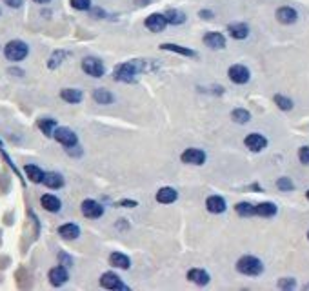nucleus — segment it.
I'll use <instances>...</instances> for the list:
<instances>
[{
	"label": "nucleus",
	"mask_w": 309,
	"mask_h": 291,
	"mask_svg": "<svg viewBox=\"0 0 309 291\" xmlns=\"http://www.w3.org/2000/svg\"><path fill=\"white\" fill-rule=\"evenodd\" d=\"M144 69V62L142 60H131V62H124L118 64L113 71V77L118 82H135L136 75Z\"/></svg>",
	"instance_id": "obj_1"
},
{
	"label": "nucleus",
	"mask_w": 309,
	"mask_h": 291,
	"mask_svg": "<svg viewBox=\"0 0 309 291\" xmlns=\"http://www.w3.org/2000/svg\"><path fill=\"white\" fill-rule=\"evenodd\" d=\"M237 269H239L242 275H247V277H258L260 273L264 271V264L257 259V257H251V255H245L237 262Z\"/></svg>",
	"instance_id": "obj_2"
},
{
	"label": "nucleus",
	"mask_w": 309,
	"mask_h": 291,
	"mask_svg": "<svg viewBox=\"0 0 309 291\" xmlns=\"http://www.w3.org/2000/svg\"><path fill=\"white\" fill-rule=\"evenodd\" d=\"M27 53H29V47H27V44L22 42V40H11V42H7L6 47H4V55H6V58L11 60V62L24 60V58L27 57Z\"/></svg>",
	"instance_id": "obj_3"
},
{
	"label": "nucleus",
	"mask_w": 309,
	"mask_h": 291,
	"mask_svg": "<svg viewBox=\"0 0 309 291\" xmlns=\"http://www.w3.org/2000/svg\"><path fill=\"white\" fill-rule=\"evenodd\" d=\"M53 136H55L57 142H60L64 148H75L78 144L77 133L73 130H69V128H57L55 133H53Z\"/></svg>",
	"instance_id": "obj_4"
},
{
	"label": "nucleus",
	"mask_w": 309,
	"mask_h": 291,
	"mask_svg": "<svg viewBox=\"0 0 309 291\" xmlns=\"http://www.w3.org/2000/svg\"><path fill=\"white\" fill-rule=\"evenodd\" d=\"M82 69H84L86 75H89V77H95V78H100L104 75V64L102 60H98L95 57H86L82 60Z\"/></svg>",
	"instance_id": "obj_5"
},
{
	"label": "nucleus",
	"mask_w": 309,
	"mask_h": 291,
	"mask_svg": "<svg viewBox=\"0 0 309 291\" xmlns=\"http://www.w3.org/2000/svg\"><path fill=\"white\" fill-rule=\"evenodd\" d=\"M227 75H229V80L235 82V84H245V82H249V78H251L249 69L242 64L231 66V67H229V71H227Z\"/></svg>",
	"instance_id": "obj_6"
},
{
	"label": "nucleus",
	"mask_w": 309,
	"mask_h": 291,
	"mask_svg": "<svg viewBox=\"0 0 309 291\" xmlns=\"http://www.w3.org/2000/svg\"><path fill=\"white\" fill-rule=\"evenodd\" d=\"M182 162L184 164H195V166H202L206 162V153L202 149L189 148L182 153Z\"/></svg>",
	"instance_id": "obj_7"
},
{
	"label": "nucleus",
	"mask_w": 309,
	"mask_h": 291,
	"mask_svg": "<svg viewBox=\"0 0 309 291\" xmlns=\"http://www.w3.org/2000/svg\"><path fill=\"white\" fill-rule=\"evenodd\" d=\"M100 286L106 288V290H128V286L118 278V275H115V273L111 271L104 273L102 277H100Z\"/></svg>",
	"instance_id": "obj_8"
},
{
	"label": "nucleus",
	"mask_w": 309,
	"mask_h": 291,
	"mask_svg": "<svg viewBox=\"0 0 309 291\" xmlns=\"http://www.w3.org/2000/svg\"><path fill=\"white\" fill-rule=\"evenodd\" d=\"M146 27H148L149 31H153V33H160L166 29V24H168V20H166V17L160 13H153V15H149L148 19H146Z\"/></svg>",
	"instance_id": "obj_9"
},
{
	"label": "nucleus",
	"mask_w": 309,
	"mask_h": 291,
	"mask_svg": "<svg viewBox=\"0 0 309 291\" xmlns=\"http://www.w3.org/2000/svg\"><path fill=\"white\" fill-rule=\"evenodd\" d=\"M82 213H84V217H88V219H98V217H102L104 207L100 206L97 201L88 199V201L82 202Z\"/></svg>",
	"instance_id": "obj_10"
},
{
	"label": "nucleus",
	"mask_w": 309,
	"mask_h": 291,
	"mask_svg": "<svg viewBox=\"0 0 309 291\" xmlns=\"http://www.w3.org/2000/svg\"><path fill=\"white\" fill-rule=\"evenodd\" d=\"M244 144L247 146V148L251 149V151H255V153H258V151H262V149L267 146V140H265V136L258 135V133H251V135L245 136Z\"/></svg>",
	"instance_id": "obj_11"
},
{
	"label": "nucleus",
	"mask_w": 309,
	"mask_h": 291,
	"mask_svg": "<svg viewBox=\"0 0 309 291\" xmlns=\"http://www.w3.org/2000/svg\"><path fill=\"white\" fill-rule=\"evenodd\" d=\"M67 278H69V275H67V269H66L64 266H57V268H53L51 271H49V282H51L55 288L66 284Z\"/></svg>",
	"instance_id": "obj_12"
},
{
	"label": "nucleus",
	"mask_w": 309,
	"mask_h": 291,
	"mask_svg": "<svg viewBox=\"0 0 309 291\" xmlns=\"http://www.w3.org/2000/svg\"><path fill=\"white\" fill-rule=\"evenodd\" d=\"M204 44L211 49H224L225 39L222 33H207V35H204Z\"/></svg>",
	"instance_id": "obj_13"
},
{
	"label": "nucleus",
	"mask_w": 309,
	"mask_h": 291,
	"mask_svg": "<svg viewBox=\"0 0 309 291\" xmlns=\"http://www.w3.org/2000/svg\"><path fill=\"white\" fill-rule=\"evenodd\" d=\"M277 19L278 22H282V24H295L296 19H298V13H296L293 7H278L277 9Z\"/></svg>",
	"instance_id": "obj_14"
},
{
	"label": "nucleus",
	"mask_w": 309,
	"mask_h": 291,
	"mask_svg": "<svg viewBox=\"0 0 309 291\" xmlns=\"http://www.w3.org/2000/svg\"><path fill=\"white\" fill-rule=\"evenodd\" d=\"M227 31H229V35H231L233 39L244 40L247 39V35H249V27L245 26L244 22H235V24H229V26H227Z\"/></svg>",
	"instance_id": "obj_15"
},
{
	"label": "nucleus",
	"mask_w": 309,
	"mask_h": 291,
	"mask_svg": "<svg viewBox=\"0 0 309 291\" xmlns=\"http://www.w3.org/2000/svg\"><path fill=\"white\" fill-rule=\"evenodd\" d=\"M206 207L209 213H224L225 211V201L219 195H213L206 201Z\"/></svg>",
	"instance_id": "obj_16"
},
{
	"label": "nucleus",
	"mask_w": 309,
	"mask_h": 291,
	"mask_svg": "<svg viewBox=\"0 0 309 291\" xmlns=\"http://www.w3.org/2000/svg\"><path fill=\"white\" fill-rule=\"evenodd\" d=\"M187 280H191V282H195V284H199V286H206L207 282H209V275H207V271H204V269L193 268V269L187 271Z\"/></svg>",
	"instance_id": "obj_17"
},
{
	"label": "nucleus",
	"mask_w": 309,
	"mask_h": 291,
	"mask_svg": "<svg viewBox=\"0 0 309 291\" xmlns=\"http://www.w3.org/2000/svg\"><path fill=\"white\" fill-rule=\"evenodd\" d=\"M40 204H42V207H44L45 211H51V213H57V211H60V201H58L55 195H42V199H40Z\"/></svg>",
	"instance_id": "obj_18"
},
{
	"label": "nucleus",
	"mask_w": 309,
	"mask_h": 291,
	"mask_svg": "<svg viewBox=\"0 0 309 291\" xmlns=\"http://www.w3.org/2000/svg\"><path fill=\"white\" fill-rule=\"evenodd\" d=\"M60 97L62 100H66L67 104H78L82 100V91L80 90H75V88H66V90L60 91Z\"/></svg>",
	"instance_id": "obj_19"
},
{
	"label": "nucleus",
	"mask_w": 309,
	"mask_h": 291,
	"mask_svg": "<svg viewBox=\"0 0 309 291\" xmlns=\"http://www.w3.org/2000/svg\"><path fill=\"white\" fill-rule=\"evenodd\" d=\"M58 235L66 240H73L80 235V227L77 224H64V226L58 227Z\"/></svg>",
	"instance_id": "obj_20"
},
{
	"label": "nucleus",
	"mask_w": 309,
	"mask_h": 291,
	"mask_svg": "<svg viewBox=\"0 0 309 291\" xmlns=\"http://www.w3.org/2000/svg\"><path fill=\"white\" fill-rule=\"evenodd\" d=\"M178 199V193L175 191L173 188H162L158 189V193H156V201L160 202V204H171Z\"/></svg>",
	"instance_id": "obj_21"
},
{
	"label": "nucleus",
	"mask_w": 309,
	"mask_h": 291,
	"mask_svg": "<svg viewBox=\"0 0 309 291\" xmlns=\"http://www.w3.org/2000/svg\"><path fill=\"white\" fill-rule=\"evenodd\" d=\"M42 184H45L49 189H58L64 186V179H62V175L58 173H45Z\"/></svg>",
	"instance_id": "obj_22"
},
{
	"label": "nucleus",
	"mask_w": 309,
	"mask_h": 291,
	"mask_svg": "<svg viewBox=\"0 0 309 291\" xmlns=\"http://www.w3.org/2000/svg\"><path fill=\"white\" fill-rule=\"evenodd\" d=\"M255 211H257L258 217H275L277 215V206L273 202H260L255 206Z\"/></svg>",
	"instance_id": "obj_23"
},
{
	"label": "nucleus",
	"mask_w": 309,
	"mask_h": 291,
	"mask_svg": "<svg viewBox=\"0 0 309 291\" xmlns=\"http://www.w3.org/2000/svg\"><path fill=\"white\" fill-rule=\"evenodd\" d=\"M24 171H26L27 179L31 182H35V184H39V182L44 180V171L39 168V166H35V164H27L26 168H24Z\"/></svg>",
	"instance_id": "obj_24"
},
{
	"label": "nucleus",
	"mask_w": 309,
	"mask_h": 291,
	"mask_svg": "<svg viewBox=\"0 0 309 291\" xmlns=\"http://www.w3.org/2000/svg\"><path fill=\"white\" fill-rule=\"evenodd\" d=\"M110 262L115 268H122V269H128L129 266H131V260H129V257H126L124 253H111V257H110Z\"/></svg>",
	"instance_id": "obj_25"
},
{
	"label": "nucleus",
	"mask_w": 309,
	"mask_h": 291,
	"mask_svg": "<svg viewBox=\"0 0 309 291\" xmlns=\"http://www.w3.org/2000/svg\"><path fill=\"white\" fill-rule=\"evenodd\" d=\"M166 20H168V24H173V26H178V24H184L186 22V15L178 11V9H168L166 13H164Z\"/></svg>",
	"instance_id": "obj_26"
},
{
	"label": "nucleus",
	"mask_w": 309,
	"mask_h": 291,
	"mask_svg": "<svg viewBox=\"0 0 309 291\" xmlns=\"http://www.w3.org/2000/svg\"><path fill=\"white\" fill-rule=\"evenodd\" d=\"M93 98H95V102L102 104V106H108V104L113 102V95L104 88H98V90L93 91Z\"/></svg>",
	"instance_id": "obj_27"
},
{
	"label": "nucleus",
	"mask_w": 309,
	"mask_h": 291,
	"mask_svg": "<svg viewBox=\"0 0 309 291\" xmlns=\"http://www.w3.org/2000/svg\"><path fill=\"white\" fill-rule=\"evenodd\" d=\"M67 57H69V53H67V51L57 49V51H55L51 57H49V60H47V67H49V69H57L58 66L64 62V58H67Z\"/></svg>",
	"instance_id": "obj_28"
},
{
	"label": "nucleus",
	"mask_w": 309,
	"mask_h": 291,
	"mask_svg": "<svg viewBox=\"0 0 309 291\" xmlns=\"http://www.w3.org/2000/svg\"><path fill=\"white\" fill-rule=\"evenodd\" d=\"M160 49L178 53V55H184V57H197V53H195L193 49H187V47H182V45H177V44H162Z\"/></svg>",
	"instance_id": "obj_29"
},
{
	"label": "nucleus",
	"mask_w": 309,
	"mask_h": 291,
	"mask_svg": "<svg viewBox=\"0 0 309 291\" xmlns=\"http://www.w3.org/2000/svg\"><path fill=\"white\" fill-rule=\"evenodd\" d=\"M39 128L42 130V133H44L45 136H53V133L57 130V120H55V118H40Z\"/></svg>",
	"instance_id": "obj_30"
},
{
	"label": "nucleus",
	"mask_w": 309,
	"mask_h": 291,
	"mask_svg": "<svg viewBox=\"0 0 309 291\" xmlns=\"http://www.w3.org/2000/svg\"><path fill=\"white\" fill-rule=\"evenodd\" d=\"M235 209H237V213H239L240 217H253V215H257L255 206L249 204V202H240V204H237Z\"/></svg>",
	"instance_id": "obj_31"
},
{
	"label": "nucleus",
	"mask_w": 309,
	"mask_h": 291,
	"mask_svg": "<svg viewBox=\"0 0 309 291\" xmlns=\"http://www.w3.org/2000/svg\"><path fill=\"white\" fill-rule=\"evenodd\" d=\"M231 118L239 124H247L249 122V118H251V115H249V111L242 110V108H237V110H233Z\"/></svg>",
	"instance_id": "obj_32"
},
{
	"label": "nucleus",
	"mask_w": 309,
	"mask_h": 291,
	"mask_svg": "<svg viewBox=\"0 0 309 291\" xmlns=\"http://www.w3.org/2000/svg\"><path fill=\"white\" fill-rule=\"evenodd\" d=\"M275 104H277L280 110L284 111H289L293 110V102H291L287 97H282V95H275Z\"/></svg>",
	"instance_id": "obj_33"
},
{
	"label": "nucleus",
	"mask_w": 309,
	"mask_h": 291,
	"mask_svg": "<svg viewBox=\"0 0 309 291\" xmlns=\"http://www.w3.org/2000/svg\"><path fill=\"white\" fill-rule=\"evenodd\" d=\"M277 186H278V189H282V191H293V182L287 179V177H282V179H278V182H277Z\"/></svg>",
	"instance_id": "obj_34"
},
{
	"label": "nucleus",
	"mask_w": 309,
	"mask_h": 291,
	"mask_svg": "<svg viewBox=\"0 0 309 291\" xmlns=\"http://www.w3.org/2000/svg\"><path fill=\"white\" fill-rule=\"evenodd\" d=\"M71 6L78 11H86L91 7V0H71Z\"/></svg>",
	"instance_id": "obj_35"
},
{
	"label": "nucleus",
	"mask_w": 309,
	"mask_h": 291,
	"mask_svg": "<svg viewBox=\"0 0 309 291\" xmlns=\"http://www.w3.org/2000/svg\"><path fill=\"white\" fill-rule=\"evenodd\" d=\"M295 286H296L295 278H280L278 280V288L280 290H293Z\"/></svg>",
	"instance_id": "obj_36"
},
{
	"label": "nucleus",
	"mask_w": 309,
	"mask_h": 291,
	"mask_svg": "<svg viewBox=\"0 0 309 291\" xmlns=\"http://www.w3.org/2000/svg\"><path fill=\"white\" fill-rule=\"evenodd\" d=\"M298 158H300L302 164H309V146L300 148V151H298Z\"/></svg>",
	"instance_id": "obj_37"
},
{
	"label": "nucleus",
	"mask_w": 309,
	"mask_h": 291,
	"mask_svg": "<svg viewBox=\"0 0 309 291\" xmlns=\"http://www.w3.org/2000/svg\"><path fill=\"white\" fill-rule=\"evenodd\" d=\"M58 259H60V262H62V264H66V266H71V264H73V260H71L69 257L66 255V253H60V255H58Z\"/></svg>",
	"instance_id": "obj_38"
},
{
	"label": "nucleus",
	"mask_w": 309,
	"mask_h": 291,
	"mask_svg": "<svg viewBox=\"0 0 309 291\" xmlns=\"http://www.w3.org/2000/svg\"><path fill=\"white\" fill-rule=\"evenodd\" d=\"M9 7H20L22 4H24V0H4Z\"/></svg>",
	"instance_id": "obj_39"
},
{
	"label": "nucleus",
	"mask_w": 309,
	"mask_h": 291,
	"mask_svg": "<svg viewBox=\"0 0 309 291\" xmlns=\"http://www.w3.org/2000/svg\"><path fill=\"white\" fill-rule=\"evenodd\" d=\"M118 206H124V207H135V206H138L135 201H120L118 202Z\"/></svg>",
	"instance_id": "obj_40"
},
{
	"label": "nucleus",
	"mask_w": 309,
	"mask_h": 291,
	"mask_svg": "<svg viewBox=\"0 0 309 291\" xmlns=\"http://www.w3.org/2000/svg\"><path fill=\"white\" fill-rule=\"evenodd\" d=\"M200 17H202V19L204 20H207V19H213V13L211 11H207V9H202V11H200Z\"/></svg>",
	"instance_id": "obj_41"
},
{
	"label": "nucleus",
	"mask_w": 309,
	"mask_h": 291,
	"mask_svg": "<svg viewBox=\"0 0 309 291\" xmlns=\"http://www.w3.org/2000/svg\"><path fill=\"white\" fill-rule=\"evenodd\" d=\"M9 73H13V75H17V77H22V75H24L22 69H9Z\"/></svg>",
	"instance_id": "obj_42"
},
{
	"label": "nucleus",
	"mask_w": 309,
	"mask_h": 291,
	"mask_svg": "<svg viewBox=\"0 0 309 291\" xmlns=\"http://www.w3.org/2000/svg\"><path fill=\"white\" fill-rule=\"evenodd\" d=\"M149 2H151V0H136V4H140V6H146Z\"/></svg>",
	"instance_id": "obj_43"
},
{
	"label": "nucleus",
	"mask_w": 309,
	"mask_h": 291,
	"mask_svg": "<svg viewBox=\"0 0 309 291\" xmlns=\"http://www.w3.org/2000/svg\"><path fill=\"white\" fill-rule=\"evenodd\" d=\"M33 2H37V4H49L51 0H33Z\"/></svg>",
	"instance_id": "obj_44"
},
{
	"label": "nucleus",
	"mask_w": 309,
	"mask_h": 291,
	"mask_svg": "<svg viewBox=\"0 0 309 291\" xmlns=\"http://www.w3.org/2000/svg\"><path fill=\"white\" fill-rule=\"evenodd\" d=\"M306 197H308V201H309V191H308V193H306Z\"/></svg>",
	"instance_id": "obj_45"
},
{
	"label": "nucleus",
	"mask_w": 309,
	"mask_h": 291,
	"mask_svg": "<svg viewBox=\"0 0 309 291\" xmlns=\"http://www.w3.org/2000/svg\"><path fill=\"white\" fill-rule=\"evenodd\" d=\"M0 146H2V140H0Z\"/></svg>",
	"instance_id": "obj_46"
},
{
	"label": "nucleus",
	"mask_w": 309,
	"mask_h": 291,
	"mask_svg": "<svg viewBox=\"0 0 309 291\" xmlns=\"http://www.w3.org/2000/svg\"><path fill=\"white\" fill-rule=\"evenodd\" d=\"M308 239H309V233H308Z\"/></svg>",
	"instance_id": "obj_47"
},
{
	"label": "nucleus",
	"mask_w": 309,
	"mask_h": 291,
	"mask_svg": "<svg viewBox=\"0 0 309 291\" xmlns=\"http://www.w3.org/2000/svg\"><path fill=\"white\" fill-rule=\"evenodd\" d=\"M308 290H309V284H308Z\"/></svg>",
	"instance_id": "obj_48"
}]
</instances>
